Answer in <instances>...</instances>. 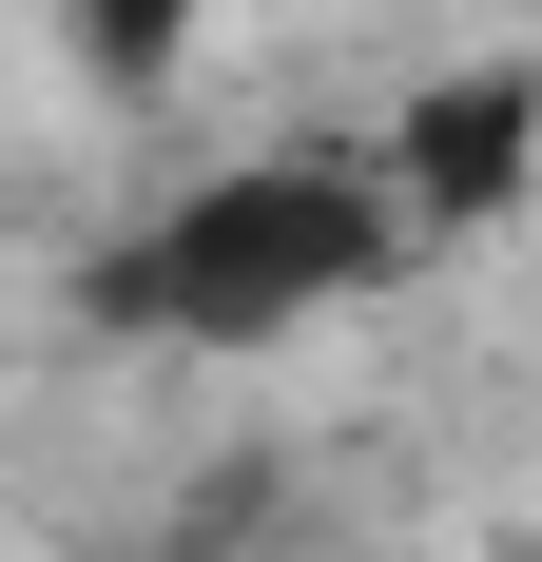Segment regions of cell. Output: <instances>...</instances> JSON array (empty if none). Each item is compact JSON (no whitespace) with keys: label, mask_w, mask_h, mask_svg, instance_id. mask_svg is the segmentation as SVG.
Segmentation results:
<instances>
[{"label":"cell","mask_w":542,"mask_h":562,"mask_svg":"<svg viewBox=\"0 0 542 562\" xmlns=\"http://www.w3.org/2000/svg\"><path fill=\"white\" fill-rule=\"evenodd\" d=\"M387 252H407V214H387L349 156H233V175L156 194V214L98 252V311L156 330V349H291L310 311L387 291Z\"/></svg>","instance_id":"1"},{"label":"cell","mask_w":542,"mask_h":562,"mask_svg":"<svg viewBox=\"0 0 542 562\" xmlns=\"http://www.w3.org/2000/svg\"><path fill=\"white\" fill-rule=\"evenodd\" d=\"M523 156H542V58H465V78H427V98H387L369 194L407 233H504L523 214Z\"/></svg>","instance_id":"2"},{"label":"cell","mask_w":542,"mask_h":562,"mask_svg":"<svg viewBox=\"0 0 542 562\" xmlns=\"http://www.w3.org/2000/svg\"><path fill=\"white\" fill-rule=\"evenodd\" d=\"M214 40V0H58V58L98 78V98H174Z\"/></svg>","instance_id":"3"}]
</instances>
